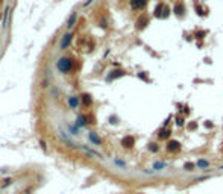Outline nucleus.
Listing matches in <instances>:
<instances>
[{
  "label": "nucleus",
  "mask_w": 223,
  "mask_h": 194,
  "mask_svg": "<svg viewBox=\"0 0 223 194\" xmlns=\"http://www.w3.org/2000/svg\"><path fill=\"white\" fill-rule=\"evenodd\" d=\"M56 68L59 70L61 73H68V72H71V70L75 68V62H73V59H71V58L64 56V58H61L56 62Z\"/></svg>",
  "instance_id": "obj_1"
},
{
  "label": "nucleus",
  "mask_w": 223,
  "mask_h": 194,
  "mask_svg": "<svg viewBox=\"0 0 223 194\" xmlns=\"http://www.w3.org/2000/svg\"><path fill=\"white\" fill-rule=\"evenodd\" d=\"M167 150L170 153L172 152H179L181 150V143H179V141H176V139H170L167 143Z\"/></svg>",
  "instance_id": "obj_2"
},
{
  "label": "nucleus",
  "mask_w": 223,
  "mask_h": 194,
  "mask_svg": "<svg viewBox=\"0 0 223 194\" xmlns=\"http://www.w3.org/2000/svg\"><path fill=\"white\" fill-rule=\"evenodd\" d=\"M71 38H73V35L71 33H65L64 37H62V41H61V49L64 50L70 46V42H71Z\"/></svg>",
  "instance_id": "obj_3"
},
{
  "label": "nucleus",
  "mask_w": 223,
  "mask_h": 194,
  "mask_svg": "<svg viewBox=\"0 0 223 194\" xmlns=\"http://www.w3.org/2000/svg\"><path fill=\"white\" fill-rule=\"evenodd\" d=\"M131 5L134 9H143L147 5V0H131Z\"/></svg>",
  "instance_id": "obj_4"
},
{
  "label": "nucleus",
  "mask_w": 223,
  "mask_h": 194,
  "mask_svg": "<svg viewBox=\"0 0 223 194\" xmlns=\"http://www.w3.org/2000/svg\"><path fill=\"white\" fill-rule=\"evenodd\" d=\"M134 143H135V139H134V137H124L121 139V146L126 147V149H131L134 146Z\"/></svg>",
  "instance_id": "obj_5"
},
{
  "label": "nucleus",
  "mask_w": 223,
  "mask_h": 194,
  "mask_svg": "<svg viewBox=\"0 0 223 194\" xmlns=\"http://www.w3.org/2000/svg\"><path fill=\"white\" fill-rule=\"evenodd\" d=\"M91 102H93V100H91V96H90V94H84V96H82V103L85 105V106H90Z\"/></svg>",
  "instance_id": "obj_6"
},
{
  "label": "nucleus",
  "mask_w": 223,
  "mask_h": 194,
  "mask_svg": "<svg viewBox=\"0 0 223 194\" xmlns=\"http://www.w3.org/2000/svg\"><path fill=\"white\" fill-rule=\"evenodd\" d=\"M68 105H70L71 108H77L79 99H77V97H70V99H68Z\"/></svg>",
  "instance_id": "obj_7"
},
{
  "label": "nucleus",
  "mask_w": 223,
  "mask_h": 194,
  "mask_svg": "<svg viewBox=\"0 0 223 194\" xmlns=\"http://www.w3.org/2000/svg\"><path fill=\"white\" fill-rule=\"evenodd\" d=\"M76 12H73V14H71V17H70V18H68V23H67V26H68V29L70 28H73V26H75V23H76Z\"/></svg>",
  "instance_id": "obj_8"
},
{
  "label": "nucleus",
  "mask_w": 223,
  "mask_h": 194,
  "mask_svg": "<svg viewBox=\"0 0 223 194\" xmlns=\"http://www.w3.org/2000/svg\"><path fill=\"white\" fill-rule=\"evenodd\" d=\"M90 139L93 141V143H94V144H97V146H100V138H99V137H97V135L94 134V132H91V134H90Z\"/></svg>",
  "instance_id": "obj_9"
},
{
  "label": "nucleus",
  "mask_w": 223,
  "mask_h": 194,
  "mask_svg": "<svg viewBox=\"0 0 223 194\" xmlns=\"http://www.w3.org/2000/svg\"><path fill=\"white\" fill-rule=\"evenodd\" d=\"M168 135H170V130L168 129H164L159 132V138H168Z\"/></svg>",
  "instance_id": "obj_10"
},
{
  "label": "nucleus",
  "mask_w": 223,
  "mask_h": 194,
  "mask_svg": "<svg viewBox=\"0 0 223 194\" xmlns=\"http://www.w3.org/2000/svg\"><path fill=\"white\" fill-rule=\"evenodd\" d=\"M194 167H196V165H194L193 162H187V164L184 165V169H185V170H188V171H191V170L194 169Z\"/></svg>",
  "instance_id": "obj_11"
},
{
  "label": "nucleus",
  "mask_w": 223,
  "mask_h": 194,
  "mask_svg": "<svg viewBox=\"0 0 223 194\" xmlns=\"http://www.w3.org/2000/svg\"><path fill=\"white\" fill-rule=\"evenodd\" d=\"M85 120H87V118H85L84 115H81V117L77 118V125H79V126H85V123H87Z\"/></svg>",
  "instance_id": "obj_12"
},
{
  "label": "nucleus",
  "mask_w": 223,
  "mask_h": 194,
  "mask_svg": "<svg viewBox=\"0 0 223 194\" xmlns=\"http://www.w3.org/2000/svg\"><path fill=\"white\" fill-rule=\"evenodd\" d=\"M149 149H150V150H152V152H158V146L153 143V144H150L149 146Z\"/></svg>",
  "instance_id": "obj_13"
},
{
  "label": "nucleus",
  "mask_w": 223,
  "mask_h": 194,
  "mask_svg": "<svg viewBox=\"0 0 223 194\" xmlns=\"http://www.w3.org/2000/svg\"><path fill=\"white\" fill-rule=\"evenodd\" d=\"M197 165H199V167H207V165H208V162H207V161H199V162H197Z\"/></svg>",
  "instance_id": "obj_14"
},
{
  "label": "nucleus",
  "mask_w": 223,
  "mask_h": 194,
  "mask_svg": "<svg viewBox=\"0 0 223 194\" xmlns=\"http://www.w3.org/2000/svg\"><path fill=\"white\" fill-rule=\"evenodd\" d=\"M176 120H178V125H179V126H182V125H184V121H182V118H181V117H178Z\"/></svg>",
  "instance_id": "obj_15"
}]
</instances>
